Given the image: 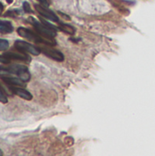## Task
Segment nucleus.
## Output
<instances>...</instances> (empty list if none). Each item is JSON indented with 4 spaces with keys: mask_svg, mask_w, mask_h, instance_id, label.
<instances>
[{
    "mask_svg": "<svg viewBox=\"0 0 155 156\" xmlns=\"http://www.w3.org/2000/svg\"><path fill=\"white\" fill-rule=\"evenodd\" d=\"M17 33L20 37H24V38H26L32 42H35V43H37V44H41V45H48V46H51V45H55L56 42L53 40V38H46L44 37H42L41 35L37 34V33H35L27 28H25V27H18L17 28Z\"/></svg>",
    "mask_w": 155,
    "mask_h": 156,
    "instance_id": "1",
    "label": "nucleus"
},
{
    "mask_svg": "<svg viewBox=\"0 0 155 156\" xmlns=\"http://www.w3.org/2000/svg\"><path fill=\"white\" fill-rule=\"evenodd\" d=\"M0 71H5L8 73H14L17 75V77L22 80L23 81L26 82L30 79V74L28 72V69L26 67L23 65H17V64H13L10 66H0Z\"/></svg>",
    "mask_w": 155,
    "mask_h": 156,
    "instance_id": "2",
    "label": "nucleus"
},
{
    "mask_svg": "<svg viewBox=\"0 0 155 156\" xmlns=\"http://www.w3.org/2000/svg\"><path fill=\"white\" fill-rule=\"evenodd\" d=\"M28 21L32 24V26L35 27L37 32L39 35H41L42 37H44L46 38H53L54 37H56V35H57L56 29L51 28V27L46 26L42 22H38L34 17H29Z\"/></svg>",
    "mask_w": 155,
    "mask_h": 156,
    "instance_id": "3",
    "label": "nucleus"
},
{
    "mask_svg": "<svg viewBox=\"0 0 155 156\" xmlns=\"http://www.w3.org/2000/svg\"><path fill=\"white\" fill-rule=\"evenodd\" d=\"M15 48L19 51H22L24 53H30L35 56L39 55L41 52L39 48L33 46L26 41H22V40H16L15 42Z\"/></svg>",
    "mask_w": 155,
    "mask_h": 156,
    "instance_id": "4",
    "label": "nucleus"
},
{
    "mask_svg": "<svg viewBox=\"0 0 155 156\" xmlns=\"http://www.w3.org/2000/svg\"><path fill=\"white\" fill-rule=\"evenodd\" d=\"M39 48H40V51L44 55H46L47 57H48L56 61H63L64 60V55L59 50L52 48L48 45H42L39 47Z\"/></svg>",
    "mask_w": 155,
    "mask_h": 156,
    "instance_id": "5",
    "label": "nucleus"
},
{
    "mask_svg": "<svg viewBox=\"0 0 155 156\" xmlns=\"http://www.w3.org/2000/svg\"><path fill=\"white\" fill-rule=\"evenodd\" d=\"M35 8L36 10L45 18H48L53 22H58V16L51 10H49L48 7L43 6L41 5H35Z\"/></svg>",
    "mask_w": 155,
    "mask_h": 156,
    "instance_id": "6",
    "label": "nucleus"
},
{
    "mask_svg": "<svg viewBox=\"0 0 155 156\" xmlns=\"http://www.w3.org/2000/svg\"><path fill=\"white\" fill-rule=\"evenodd\" d=\"M4 56L10 60L12 59V60H19V61H24V62H29L31 59L28 55H26V53L19 51V50L17 52H12V51L6 52L4 54Z\"/></svg>",
    "mask_w": 155,
    "mask_h": 156,
    "instance_id": "7",
    "label": "nucleus"
},
{
    "mask_svg": "<svg viewBox=\"0 0 155 156\" xmlns=\"http://www.w3.org/2000/svg\"><path fill=\"white\" fill-rule=\"evenodd\" d=\"M10 90H11V91H12L14 94L19 96L20 98H22V99H24V100L31 101L32 98H33V97H32V94H31L30 92H28V91H27L26 90H25V89L16 88V87H15V86H10Z\"/></svg>",
    "mask_w": 155,
    "mask_h": 156,
    "instance_id": "8",
    "label": "nucleus"
},
{
    "mask_svg": "<svg viewBox=\"0 0 155 156\" xmlns=\"http://www.w3.org/2000/svg\"><path fill=\"white\" fill-rule=\"evenodd\" d=\"M1 79L7 84L12 85V86H19V87H24L26 86L25 81L20 80L19 78H14V77H1Z\"/></svg>",
    "mask_w": 155,
    "mask_h": 156,
    "instance_id": "9",
    "label": "nucleus"
},
{
    "mask_svg": "<svg viewBox=\"0 0 155 156\" xmlns=\"http://www.w3.org/2000/svg\"><path fill=\"white\" fill-rule=\"evenodd\" d=\"M0 32L3 34H9L13 32V26L9 21L0 20Z\"/></svg>",
    "mask_w": 155,
    "mask_h": 156,
    "instance_id": "10",
    "label": "nucleus"
},
{
    "mask_svg": "<svg viewBox=\"0 0 155 156\" xmlns=\"http://www.w3.org/2000/svg\"><path fill=\"white\" fill-rule=\"evenodd\" d=\"M58 28L61 31H63L67 34H69V35H73L75 33V28L72 26L68 25V24H59Z\"/></svg>",
    "mask_w": 155,
    "mask_h": 156,
    "instance_id": "11",
    "label": "nucleus"
},
{
    "mask_svg": "<svg viewBox=\"0 0 155 156\" xmlns=\"http://www.w3.org/2000/svg\"><path fill=\"white\" fill-rule=\"evenodd\" d=\"M9 43L7 40L5 39H0V51H5L8 48Z\"/></svg>",
    "mask_w": 155,
    "mask_h": 156,
    "instance_id": "12",
    "label": "nucleus"
},
{
    "mask_svg": "<svg viewBox=\"0 0 155 156\" xmlns=\"http://www.w3.org/2000/svg\"><path fill=\"white\" fill-rule=\"evenodd\" d=\"M23 8H24V11H25L26 13H33V10L31 9L30 5H29L27 2H24V4H23Z\"/></svg>",
    "mask_w": 155,
    "mask_h": 156,
    "instance_id": "13",
    "label": "nucleus"
},
{
    "mask_svg": "<svg viewBox=\"0 0 155 156\" xmlns=\"http://www.w3.org/2000/svg\"><path fill=\"white\" fill-rule=\"evenodd\" d=\"M0 102L2 103H7V98H6V95L4 93V91L1 90L0 88Z\"/></svg>",
    "mask_w": 155,
    "mask_h": 156,
    "instance_id": "14",
    "label": "nucleus"
},
{
    "mask_svg": "<svg viewBox=\"0 0 155 156\" xmlns=\"http://www.w3.org/2000/svg\"><path fill=\"white\" fill-rule=\"evenodd\" d=\"M37 1L39 2L43 6H46V7L49 6V5H50V0H37Z\"/></svg>",
    "mask_w": 155,
    "mask_h": 156,
    "instance_id": "15",
    "label": "nucleus"
},
{
    "mask_svg": "<svg viewBox=\"0 0 155 156\" xmlns=\"http://www.w3.org/2000/svg\"><path fill=\"white\" fill-rule=\"evenodd\" d=\"M10 61V59H8L7 58H5L4 55L3 56H0V62L1 63H4V64H8Z\"/></svg>",
    "mask_w": 155,
    "mask_h": 156,
    "instance_id": "16",
    "label": "nucleus"
},
{
    "mask_svg": "<svg viewBox=\"0 0 155 156\" xmlns=\"http://www.w3.org/2000/svg\"><path fill=\"white\" fill-rule=\"evenodd\" d=\"M16 13H17L16 10H15V11H8V12L5 14V16H14V17H15V16H16Z\"/></svg>",
    "mask_w": 155,
    "mask_h": 156,
    "instance_id": "17",
    "label": "nucleus"
},
{
    "mask_svg": "<svg viewBox=\"0 0 155 156\" xmlns=\"http://www.w3.org/2000/svg\"><path fill=\"white\" fill-rule=\"evenodd\" d=\"M3 9H4V5L0 3V15H1L2 12H3Z\"/></svg>",
    "mask_w": 155,
    "mask_h": 156,
    "instance_id": "18",
    "label": "nucleus"
},
{
    "mask_svg": "<svg viewBox=\"0 0 155 156\" xmlns=\"http://www.w3.org/2000/svg\"><path fill=\"white\" fill-rule=\"evenodd\" d=\"M6 2H7L8 4H11V3L13 2V0H6Z\"/></svg>",
    "mask_w": 155,
    "mask_h": 156,
    "instance_id": "19",
    "label": "nucleus"
},
{
    "mask_svg": "<svg viewBox=\"0 0 155 156\" xmlns=\"http://www.w3.org/2000/svg\"><path fill=\"white\" fill-rule=\"evenodd\" d=\"M0 156H3V152H2V150H0Z\"/></svg>",
    "mask_w": 155,
    "mask_h": 156,
    "instance_id": "20",
    "label": "nucleus"
}]
</instances>
